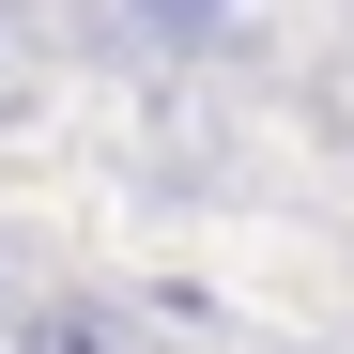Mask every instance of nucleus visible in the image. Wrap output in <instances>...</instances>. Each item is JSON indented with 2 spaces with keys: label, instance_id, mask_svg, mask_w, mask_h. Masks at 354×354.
<instances>
[{
  "label": "nucleus",
  "instance_id": "nucleus-1",
  "mask_svg": "<svg viewBox=\"0 0 354 354\" xmlns=\"http://www.w3.org/2000/svg\"><path fill=\"white\" fill-rule=\"evenodd\" d=\"M16 354H139V324L108 308V292H46V308L16 324Z\"/></svg>",
  "mask_w": 354,
  "mask_h": 354
},
{
  "label": "nucleus",
  "instance_id": "nucleus-2",
  "mask_svg": "<svg viewBox=\"0 0 354 354\" xmlns=\"http://www.w3.org/2000/svg\"><path fill=\"white\" fill-rule=\"evenodd\" d=\"M124 31H139V46H216L231 0H124Z\"/></svg>",
  "mask_w": 354,
  "mask_h": 354
}]
</instances>
